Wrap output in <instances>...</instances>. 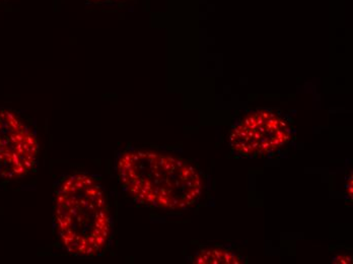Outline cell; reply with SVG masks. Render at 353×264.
Wrapping results in <instances>:
<instances>
[{
	"label": "cell",
	"mask_w": 353,
	"mask_h": 264,
	"mask_svg": "<svg viewBox=\"0 0 353 264\" xmlns=\"http://www.w3.org/2000/svg\"><path fill=\"white\" fill-rule=\"evenodd\" d=\"M53 232L60 248L77 257L103 254L111 244L114 216L101 177L71 172L56 180Z\"/></svg>",
	"instance_id": "1"
},
{
	"label": "cell",
	"mask_w": 353,
	"mask_h": 264,
	"mask_svg": "<svg viewBox=\"0 0 353 264\" xmlns=\"http://www.w3.org/2000/svg\"><path fill=\"white\" fill-rule=\"evenodd\" d=\"M96 1H106V0H96Z\"/></svg>",
	"instance_id": "6"
},
{
	"label": "cell",
	"mask_w": 353,
	"mask_h": 264,
	"mask_svg": "<svg viewBox=\"0 0 353 264\" xmlns=\"http://www.w3.org/2000/svg\"><path fill=\"white\" fill-rule=\"evenodd\" d=\"M292 137L288 120L270 111L248 114L232 130L230 145L245 156H264L283 149Z\"/></svg>",
	"instance_id": "4"
},
{
	"label": "cell",
	"mask_w": 353,
	"mask_h": 264,
	"mask_svg": "<svg viewBox=\"0 0 353 264\" xmlns=\"http://www.w3.org/2000/svg\"><path fill=\"white\" fill-rule=\"evenodd\" d=\"M244 261L234 251L219 247L201 249L192 259V263L197 264H242Z\"/></svg>",
	"instance_id": "5"
},
{
	"label": "cell",
	"mask_w": 353,
	"mask_h": 264,
	"mask_svg": "<svg viewBox=\"0 0 353 264\" xmlns=\"http://www.w3.org/2000/svg\"><path fill=\"white\" fill-rule=\"evenodd\" d=\"M37 130L29 120L10 109H0V179L29 175L38 164Z\"/></svg>",
	"instance_id": "3"
},
{
	"label": "cell",
	"mask_w": 353,
	"mask_h": 264,
	"mask_svg": "<svg viewBox=\"0 0 353 264\" xmlns=\"http://www.w3.org/2000/svg\"><path fill=\"white\" fill-rule=\"evenodd\" d=\"M118 181L135 201L148 207L182 212L201 197V173L184 159L152 150H127L115 163Z\"/></svg>",
	"instance_id": "2"
}]
</instances>
